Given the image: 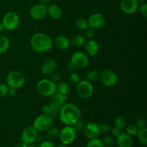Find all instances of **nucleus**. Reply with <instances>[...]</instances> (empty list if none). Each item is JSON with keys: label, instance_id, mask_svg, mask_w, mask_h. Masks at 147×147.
<instances>
[{"label": "nucleus", "instance_id": "f257e3e1", "mask_svg": "<svg viewBox=\"0 0 147 147\" xmlns=\"http://www.w3.org/2000/svg\"><path fill=\"white\" fill-rule=\"evenodd\" d=\"M60 121L67 126H72L80 117L78 107L73 103H65L61 106L58 113Z\"/></svg>", "mask_w": 147, "mask_h": 147}, {"label": "nucleus", "instance_id": "f03ea898", "mask_svg": "<svg viewBox=\"0 0 147 147\" xmlns=\"http://www.w3.org/2000/svg\"><path fill=\"white\" fill-rule=\"evenodd\" d=\"M30 45L34 51L44 53L48 52L53 46V40L48 34L37 32L33 34L30 39Z\"/></svg>", "mask_w": 147, "mask_h": 147}, {"label": "nucleus", "instance_id": "7ed1b4c3", "mask_svg": "<svg viewBox=\"0 0 147 147\" xmlns=\"http://www.w3.org/2000/svg\"><path fill=\"white\" fill-rule=\"evenodd\" d=\"M37 90L42 96H52L56 93V83L50 79H42L37 83Z\"/></svg>", "mask_w": 147, "mask_h": 147}, {"label": "nucleus", "instance_id": "20e7f679", "mask_svg": "<svg viewBox=\"0 0 147 147\" xmlns=\"http://www.w3.org/2000/svg\"><path fill=\"white\" fill-rule=\"evenodd\" d=\"M53 124V118L50 115L42 113L35 119L33 123V127L37 131L43 132L48 130Z\"/></svg>", "mask_w": 147, "mask_h": 147}, {"label": "nucleus", "instance_id": "39448f33", "mask_svg": "<svg viewBox=\"0 0 147 147\" xmlns=\"http://www.w3.org/2000/svg\"><path fill=\"white\" fill-rule=\"evenodd\" d=\"M25 78L20 71H11L7 76V85L9 88L18 89L24 86Z\"/></svg>", "mask_w": 147, "mask_h": 147}, {"label": "nucleus", "instance_id": "423d86ee", "mask_svg": "<svg viewBox=\"0 0 147 147\" xmlns=\"http://www.w3.org/2000/svg\"><path fill=\"white\" fill-rule=\"evenodd\" d=\"M1 24L4 29L9 31H12L18 27L20 24V17L17 13L9 11L3 17Z\"/></svg>", "mask_w": 147, "mask_h": 147}, {"label": "nucleus", "instance_id": "0eeeda50", "mask_svg": "<svg viewBox=\"0 0 147 147\" xmlns=\"http://www.w3.org/2000/svg\"><path fill=\"white\" fill-rule=\"evenodd\" d=\"M76 93L81 98L88 99L93 94V87L90 82L88 80H80L77 83Z\"/></svg>", "mask_w": 147, "mask_h": 147}, {"label": "nucleus", "instance_id": "6e6552de", "mask_svg": "<svg viewBox=\"0 0 147 147\" xmlns=\"http://www.w3.org/2000/svg\"><path fill=\"white\" fill-rule=\"evenodd\" d=\"M88 57L83 52H76L72 55L70 57V63L76 69L86 68L88 65Z\"/></svg>", "mask_w": 147, "mask_h": 147}, {"label": "nucleus", "instance_id": "1a4fd4ad", "mask_svg": "<svg viewBox=\"0 0 147 147\" xmlns=\"http://www.w3.org/2000/svg\"><path fill=\"white\" fill-rule=\"evenodd\" d=\"M100 80L102 84L106 87H113L117 83L119 77L113 70H104L100 73Z\"/></svg>", "mask_w": 147, "mask_h": 147}, {"label": "nucleus", "instance_id": "9d476101", "mask_svg": "<svg viewBox=\"0 0 147 147\" xmlns=\"http://www.w3.org/2000/svg\"><path fill=\"white\" fill-rule=\"evenodd\" d=\"M76 137V131L72 126H67L60 132L59 139L64 144L68 145L73 143Z\"/></svg>", "mask_w": 147, "mask_h": 147}, {"label": "nucleus", "instance_id": "9b49d317", "mask_svg": "<svg viewBox=\"0 0 147 147\" xmlns=\"http://www.w3.org/2000/svg\"><path fill=\"white\" fill-rule=\"evenodd\" d=\"M37 131L33 126H27L22 131L21 134L22 142L27 144H31L36 140Z\"/></svg>", "mask_w": 147, "mask_h": 147}, {"label": "nucleus", "instance_id": "f8f14e48", "mask_svg": "<svg viewBox=\"0 0 147 147\" xmlns=\"http://www.w3.org/2000/svg\"><path fill=\"white\" fill-rule=\"evenodd\" d=\"M47 14V7L41 4H35L30 10V17L35 20H42L45 17Z\"/></svg>", "mask_w": 147, "mask_h": 147}, {"label": "nucleus", "instance_id": "ddd939ff", "mask_svg": "<svg viewBox=\"0 0 147 147\" xmlns=\"http://www.w3.org/2000/svg\"><path fill=\"white\" fill-rule=\"evenodd\" d=\"M121 9L126 14H133L138 11L139 4L136 0H121Z\"/></svg>", "mask_w": 147, "mask_h": 147}, {"label": "nucleus", "instance_id": "4468645a", "mask_svg": "<svg viewBox=\"0 0 147 147\" xmlns=\"http://www.w3.org/2000/svg\"><path fill=\"white\" fill-rule=\"evenodd\" d=\"M88 24L89 27H91L94 30L100 29L104 25L105 18L103 14L100 13H94L88 17Z\"/></svg>", "mask_w": 147, "mask_h": 147}, {"label": "nucleus", "instance_id": "2eb2a0df", "mask_svg": "<svg viewBox=\"0 0 147 147\" xmlns=\"http://www.w3.org/2000/svg\"><path fill=\"white\" fill-rule=\"evenodd\" d=\"M83 130L85 136L89 139L97 138L100 133L98 128V124L93 123V122H90V123L85 125Z\"/></svg>", "mask_w": 147, "mask_h": 147}, {"label": "nucleus", "instance_id": "dca6fc26", "mask_svg": "<svg viewBox=\"0 0 147 147\" xmlns=\"http://www.w3.org/2000/svg\"><path fill=\"white\" fill-rule=\"evenodd\" d=\"M116 142L119 147H132L133 139L127 133L121 132L120 134L116 136Z\"/></svg>", "mask_w": 147, "mask_h": 147}, {"label": "nucleus", "instance_id": "f3484780", "mask_svg": "<svg viewBox=\"0 0 147 147\" xmlns=\"http://www.w3.org/2000/svg\"><path fill=\"white\" fill-rule=\"evenodd\" d=\"M56 67V62L53 59H47L41 66V72L45 76L51 75L55 71Z\"/></svg>", "mask_w": 147, "mask_h": 147}, {"label": "nucleus", "instance_id": "a211bd4d", "mask_svg": "<svg viewBox=\"0 0 147 147\" xmlns=\"http://www.w3.org/2000/svg\"><path fill=\"white\" fill-rule=\"evenodd\" d=\"M61 106H59L57 103H54V102L51 101L49 104L45 105L42 108V112L43 113H46V114L50 115L51 116H55L58 115Z\"/></svg>", "mask_w": 147, "mask_h": 147}, {"label": "nucleus", "instance_id": "6ab92c4d", "mask_svg": "<svg viewBox=\"0 0 147 147\" xmlns=\"http://www.w3.org/2000/svg\"><path fill=\"white\" fill-rule=\"evenodd\" d=\"M47 13L51 18L58 20L63 15V10L61 7L57 4H50L48 7H47Z\"/></svg>", "mask_w": 147, "mask_h": 147}, {"label": "nucleus", "instance_id": "aec40b11", "mask_svg": "<svg viewBox=\"0 0 147 147\" xmlns=\"http://www.w3.org/2000/svg\"><path fill=\"white\" fill-rule=\"evenodd\" d=\"M85 49L88 54L90 56L96 55L99 51L98 43L94 40H89L87 42L85 43Z\"/></svg>", "mask_w": 147, "mask_h": 147}, {"label": "nucleus", "instance_id": "412c9836", "mask_svg": "<svg viewBox=\"0 0 147 147\" xmlns=\"http://www.w3.org/2000/svg\"><path fill=\"white\" fill-rule=\"evenodd\" d=\"M55 44L56 47L61 50H65L69 47L70 45V42L67 37L65 36L60 35L57 36L55 40Z\"/></svg>", "mask_w": 147, "mask_h": 147}, {"label": "nucleus", "instance_id": "4be33fe9", "mask_svg": "<svg viewBox=\"0 0 147 147\" xmlns=\"http://www.w3.org/2000/svg\"><path fill=\"white\" fill-rule=\"evenodd\" d=\"M60 130L57 127H50L48 130H47L46 133V138L48 141L53 142V141L56 140L60 136Z\"/></svg>", "mask_w": 147, "mask_h": 147}, {"label": "nucleus", "instance_id": "5701e85b", "mask_svg": "<svg viewBox=\"0 0 147 147\" xmlns=\"http://www.w3.org/2000/svg\"><path fill=\"white\" fill-rule=\"evenodd\" d=\"M56 90H57L56 92H58L61 94L67 96L70 91V86L66 82H59L58 84L56 85Z\"/></svg>", "mask_w": 147, "mask_h": 147}, {"label": "nucleus", "instance_id": "b1692460", "mask_svg": "<svg viewBox=\"0 0 147 147\" xmlns=\"http://www.w3.org/2000/svg\"><path fill=\"white\" fill-rule=\"evenodd\" d=\"M51 101L54 102V103H57L59 106H62L64 104H65L66 101H67V96L61 94V93L56 92L55 94L52 96V100Z\"/></svg>", "mask_w": 147, "mask_h": 147}, {"label": "nucleus", "instance_id": "393cba45", "mask_svg": "<svg viewBox=\"0 0 147 147\" xmlns=\"http://www.w3.org/2000/svg\"><path fill=\"white\" fill-rule=\"evenodd\" d=\"M71 42L75 47H82L86 43V38L82 34H76L72 38Z\"/></svg>", "mask_w": 147, "mask_h": 147}, {"label": "nucleus", "instance_id": "a878e982", "mask_svg": "<svg viewBox=\"0 0 147 147\" xmlns=\"http://www.w3.org/2000/svg\"><path fill=\"white\" fill-rule=\"evenodd\" d=\"M9 47V40L5 36L0 35V55L7 52Z\"/></svg>", "mask_w": 147, "mask_h": 147}, {"label": "nucleus", "instance_id": "bb28decb", "mask_svg": "<svg viewBox=\"0 0 147 147\" xmlns=\"http://www.w3.org/2000/svg\"><path fill=\"white\" fill-rule=\"evenodd\" d=\"M114 125L116 128L120 129L121 131L123 130L126 126V120L124 116H119L115 119Z\"/></svg>", "mask_w": 147, "mask_h": 147}, {"label": "nucleus", "instance_id": "cd10ccee", "mask_svg": "<svg viewBox=\"0 0 147 147\" xmlns=\"http://www.w3.org/2000/svg\"><path fill=\"white\" fill-rule=\"evenodd\" d=\"M100 73L98 70H92V71L88 73L86 75V80L89 82L97 81L98 80L100 79Z\"/></svg>", "mask_w": 147, "mask_h": 147}, {"label": "nucleus", "instance_id": "c85d7f7f", "mask_svg": "<svg viewBox=\"0 0 147 147\" xmlns=\"http://www.w3.org/2000/svg\"><path fill=\"white\" fill-rule=\"evenodd\" d=\"M138 139L144 145H147V129L146 127L139 129L137 133Z\"/></svg>", "mask_w": 147, "mask_h": 147}, {"label": "nucleus", "instance_id": "c756f323", "mask_svg": "<svg viewBox=\"0 0 147 147\" xmlns=\"http://www.w3.org/2000/svg\"><path fill=\"white\" fill-rule=\"evenodd\" d=\"M76 26L80 30H86L88 27V20L85 18H83V17H80L76 20Z\"/></svg>", "mask_w": 147, "mask_h": 147}, {"label": "nucleus", "instance_id": "7c9ffc66", "mask_svg": "<svg viewBox=\"0 0 147 147\" xmlns=\"http://www.w3.org/2000/svg\"><path fill=\"white\" fill-rule=\"evenodd\" d=\"M86 147H105V146L101 139L97 137L95 139H90V141L88 142Z\"/></svg>", "mask_w": 147, "mask_h": 147}, {"label": "nucleus", "instance_id": "2f4dec72", "mask_svg": "<svg viewBox=\"0 0 147 147\" xmlns=\"http://www.w3.org/2000/svg\"><path fill=\"white\" fill-rule=\"evenodd\" d=\"M126 133H127L129 135H130L131 136H136V135H137L138 131H139V129H137V127H136L135 124H130L128 126H126Z\"/></svg>", "mask_w": 147, "mask_h": 147}, {"label": "nucleus", "instance_id": "473e14b6", "mask_svg": "<svg viewBox=\"0 0 147 147\" xmlns=\"http://www.w3.org/2000/svg\"><path fill=\"white\" fill-rule=\"evenodd\" d=\"M104 146L107 147H111L114 145L115 144V139L111 136H106L102 140Z\"/></svg>", "mask_w": 147, "mask_h": 147}, {"label": "nucleus", "instance_id": "72a5a7b5", "mask_svg": "<svg viewBox=\"0 0 147 147\" xmlns=\"http://www.w3.org/2000/svg\"><path fill=\"white\" fill-rule=\"evenodd\" d=\"M135 125H136V126L137 127V129H139H139H144V128L146 127V119L144 117H142V116H139V117L136 119Z\"/></svg>", "mask_w": 147, "mask_h": 147}, {"label": "nucleus", "instance_id": "f704fd0d", "mask_svg": "<svg viewBox=\"0 0 147 147\" xmlns=\"http://www.w3.org/2000/svg\"><path fill=\"white\" fill-rule=\"evenodd\" d=\"M99 130L100 132H102L103 134H108L111 130V126L109 123H102L98 125Z\"/></svg>", "mask_w": 147, "mask_h": 147}, {"label": "nucleus", "instance_id": "c9c22d12", "mask_svg": "<svg viewBox=\"0 0 147 147\" xmlns=\"http://www.w3.org/2000/svg\"><path fill=\"white\" fill-rule=\"evenodd\" d=\"M72 126H73V129H75L76 131H82L83 129L85 124L83 121L80 120V119H78L76 123L72 125Z\"/></svg>", "mask_w": 147, "mask_h": 147}, {"label": "nucleus", "instance_id": "e433bc0d", "mask_svg": "<svg viewBox=\"0 0 147 147\" xmlns=\"http://www.w3.org/2000/svg\"><path fill=\"white\" fill-rule=\"evenodd\" d=\"M9 86L6 84L0 83V98H4L8 94Z\"/></svg>", "mask_w": 147, "mask_h": 147}, {"label": "nucleus", "instance_id": "4c0bfd02", "mask_svg": "<svg viewBox=\"0 0 147 147\" xmlns=\"http://www.w3.org/2000/svg\"><path fill=\"white\" fill-rule=\"evenodd\" d=\"M139 11H140L141 14L143 16L144 18H146L147 17V4L146 3H142V5L139 7Z\"/></svg>", "mask_w": 147, "mask_h": 147}, {"label": "nucleus", "instance_id": "58836bf2", "mask_svg": "<svg viewBox=\"0 0 147 147\" xmlns=\"http://www.w3.org/2000/svg\"><path fill=\"white\" fill-rule=\"evenodd\" d=\"M69 79H70V81L73 83H78L80 80V78L79 75L76 73H71L69 76Z\"/></svg>", "mask_w": 147, "mask_h": 147}, {"label": "nucleus", "instance_id": "ea45409f", "mask_svg": "<svg viewBox=\"0 0 147 147\" xmlns=\"http://www.w3.org/2000/svg\"><path fill=\"white\" fill-rule=\"evenodd\" d=\"M85 35L87 38L91 39L95 35V30L91 27H88L86 30H85Z\"/></svg>", "mask_w": 147, "mask_h": 147}, {"label": "nucleus", "instance_id": "a19ab883", "mask_svg": "<svg viewBox=\"0 0 147 147\" xmlns=\"http://www.w3.org/2000/svg\"><path fill=\"white\" fill-rule=\"evenodd\" d=\"M60 78H61V75L58 72H53L51 74V79L50 80H53L54 83H57V82L60 81Z\"/></svg>", "mask_w": 147, "mask_h": 147}, {"label": "nucleus", "instance_id": "79ce46f5", "mask_svg": "<svg viewBox=\"0 0 147 147\" xmlns=\"http://www.w3.org/2000/svg\"><path fill=\"white\" fill-rule=\"evenodd\" d=\"M39 147H55L54 144L50 141H43L41 142Z\"/></svg>", "mask_w": 147, "mask_h": 147}, {"label": "nucleus", "instance_id": "37998d69", "mask_svg": "<svg viewBox=\"0 0 147 147\" xmlns=\"http://www.w3.org/2000/svg\"><path fill=\"white\" fill-rule=\"evenodd\" d=\"M111 133L113 134V136H117L118 135L120 134V133L121 132V131L120 130V129H119L118 128H116V126H115L114 128H113V129H111Z\"/></svg>", "mask_w": 147, "mask_h": 147}, {"label": "nucleus", "instance_id": "c03bdc74", "mask_svg": "<svg viewBox=\"0 0 147 147\" xmlns=\"http://www.w3.org/2000/svg\"><path fill=\"white\" fill-rule=\"evenodd\" d=\"M8 94L10 96H14L17 94V89L12 88H9L8 90Z\"/></svg>", "mask_w": 147, "mask_h": 147}, {"label": "nucleus", "instance_id": "a18cd8bd", "mask_svg": "<svg viewBox=\"0 0 147 147\" xmlns=\"http://www.w3.org/2000/svg\"><path fill=\"white\" fill-rule=\"evenodd\" d=\"M15 147H28V144L23 142H20L15 145Z\"/></svg>", "mask_w": 147, "mask_h": 147}, {"label": "nucleus", "instance_id": "49530a36", "mask_svg": "<svg viewBox=\"0 0 147 147\" xmlns=\"http://www.w3.org/2000/svg\"><path fill=\"white\" fill-rule=\"evenodd\" d=\"M50 0H40V4H43V5H46L50 2Z\"/></svg>", "mask_w": 147, "mask_h": 147}, {"label": "nucleus", "instance_id": "de8ad7c7", "mask_svg": "<svg viewBox=\"0 0 147 147\" xmlns=\"http://www.w3.org/2000/svg\"><path fill=\"white\" fill-rule=\"evenodd\" d=\"M67 68L69 69V70H74V69H76L74 67V66L73 65V64H72L71 63H70V61L68 63H67Z\"/></svg>", "mask_w": 147, "mask_h": 147}, {"label": "nucleus", "instance_id": "09e8293b", "mask_svg": "<svg viewBox=\"0 0 147 147\" xmlns=\"http://www.w3.org/2000/svg\"><path fill=\"white\" fill-rule=\"evenodd\" d=\"M3 30H4V27H3V25L1 23H0V34L2 32Z\"/></svg>", "mask_w": 147, "mask_h": 147}, {"label": "nucleus", "instance_id": "8fccbe9b", "mask_svg": "<svg viewBox=\"0 0 147 147\" xmlns=\"http://www.w3.org/2000/svg\"><path fill=\"white\" fill-rule=\"evenodd\" d=\"M57 147H67V145L66 144H58L57 146Z\"/></svg>", "mask_w": 147, "mask_h": 147}, {"label": "nucleus", "instance_id": "3c124183", "mask_svg": "<svg viewBox=\"0 0 147 147\" xmlns=\"http://www.w3.org/2000/svg\"><path fill=\"white\" fill-rule=\"evenodd\" d=\"M136 1H137L138 2V4H139V3H144V1H145V0H136Z\"/></svg>", "mask_w": 147, "mask_h": 147}, {"label": "nucleus", "instance_id": "603ef678", "mask_svg": "<svg viewBox=\"0 0 147 147\" xmlns=\"http://www.w3.org/2000/svg\"><path fill=\"white\" fill-rule=\"evenodd\" d=\"M28 147H35V146H32V145H30V146H28Z\"/></svg>", "mask_w": 147, "mask_h": 147}]
</instances>
